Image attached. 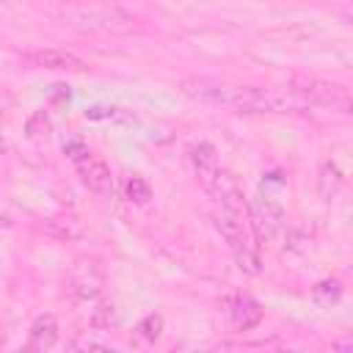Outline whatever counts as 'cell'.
<instances>
[{"instance_id":"cell-18","label":"cell","mask_w":353,"mask_h":353,"mask_svg":"<svg viewBox=\"0 0 353 353\" xmlns=\"http://www.w3.org/2000/svg\"><path fill=\"white\" fill-rule=\"evenodd\" d=\"M63 152H66V154L72 157V163H74V165H77V163H80L83 157H88V154H91V152H88V146H85V143H80V141L63 143Z\"/></svg>"},{"instance_id":"cell-9","label":"cell","mask_w":353,"mask_h":353,"mask_svg":"<svg viewBox=\"0 0 353 353\" xmlns=\"http://www.w3.org/2000/svg\"><path fill=\"white\" fill-rule=\"evenodd\" d=\"M58 342V323L52 314H39L30 325V336H28V350H36V353H44V350H52Z\"/></svg>"},{"instance_id":"cell-20","label":"cell","mask_w":353,"mask_h":353,"mask_svg":"<svg viewBox=\"0 0 353 353\" xmlns=\"http://www.w3.org/2000/svg\"><path fill=\"white\" fill-rule=\"evenodd\" d=\"M345 113H347V116H353V99H347V105H345Z\"/></svg>"},{"instance_id":"cell-10","label":"cell","mask_w":353,"mask_h":353,"mask_svg":"<svg viewBox=\"0 0 353 353\" xmlns=\"http://www.w3.org/2000/svg\"><path fill=\"white\" fill-rule=\"evenodd\" d=\"M30 61L36 66H47V69H66V72H85V61H80L77 55L66 52V50H36L30 55Z\"/></svg>"},{"instance_id":"cell-8","label":"cell","mask_w":353,"mask_h":353,"mask_svg":"<svg viewBox=\"0 0 353 353\" xmlns=\"http://www.w3.org/2000/svg\"><path fill=\"white\" fill-rule=\"evenodd\" d=\"M207 193L218 201V207H229V210H237V212H245V201H243V190H240V182L229 174V171H218L215 179L210 182Z\"/></svg>"},{"instance_id":"cell-1","label":"cell","mask_w":353,"mask_h":353,"mask_svg":"<svg viewBox=\"0 0 353 353\" xmlns=\"http://www.w3.org/2000/svg\"><path fill=\"white\" fill-rule=\"evenodd\" d=\"M182 88L193 99L229 105L245 113H301L328 99V94L314 85L256 88V85H226V83H210V80H185Z\"/></svg>"},{"instance_id":"cell-6","label":"cell","mask_w":353,"mask_h":353,"mask_svg":"<svg viewBox=\"0 0 353 353\" xmlns=\"http://www.w3.org/2000/svg\"><path fill=\"white\" fill-rule=\"evenodd\" d=\"M251 223H254V229H256V234L262 237V240H270L276 232H279V226H281V207H279V201L273 199V196H259L254 204H251Z\"/></svg>"},{"instance_id":"cell-16","label":"cell","mask_w":353,"mask_h":353,"mask_svg":"<svg viewBox=\"0 0 353 353\" xmlns=\"http://www.w3.org/2000/svg\"><path fill=\"white\" fill-rule=\"evenodd\" d=\"M138 336L146 339V342H157L160 334H163V317L160 314H146L141 323H138Z\"/></svg>"},{"instance_id":"cell-19","label":"cell","mask_w":353,"mask_h":353,"mask_svg":"<svg viewBox=\"0 0 353 353\" xmlns=\"http://www.w3.org/2000/svg\"><path fill=\"white\" fill-rule=\"evenodd\" d=\"M334 347L336 350H353V339H339V342H334Z\"/></svg>"},{"instance_id":"cell-2","label":"cell","mask_w":353,"mask_h":353,"mask_svg":"<svg viewBox=\"0 0 353 353\" xmlns=\"http://www.w3.org/2000/svg\"><path fill=\"white\" fill-rule=\"evenodd\" d=\"M61 19L77 30H108V33H127L132 30V17L108 3V0H80V3H72L66 8H61Z\"/></svg>"},{"instance_id":"cell-11","label":"cell","mask_w":353,"mask_h":353,"mask_svg":"<svg viewBox=\"0 0 353 353\" xmlns=\"http://www.w3.org/2000/svg\"><path fill=\"white\" fill-rule=\"evenodd\" d=\"M317 188H320V196H323V199L336 196V190L342 188V174H339V168H336L331 160H325V163L320 165V179H317Z\"/></svg>"},{"instance_id":"cell-13","label":"cell","mask_w":353,"mask_h":353,"mask_svg":"<svg viewBox=\"0 0 353 353\" xmlns=\"http://www.w3.org/2000/svg\"><path fill=\"white\" fill-rule=\"evenodd\" d=\"M312 298L320 306H331V303H336L342 298V284L336 279H323V281H317L312 287Z\"/></svg>"},{"instance_id":"cell-3","label":"cell","mask_w":353,"mask_h":353,"mask_svg":"<svg viewBox=\"0 0 353 353\" xmlns=\"http://www.w3.org/2000/svg\"><path fill=\"white\" fill-rule=\"evenodd\" d=\"M69 290L80 301H94L105 290V268L97 256H80L69 268Z\"/></svg>"},{"instance_id":"cell-15","label":"cell","mask_w":353,"mask_h":353,"mask_svg":"<svg viewBox=\"0 0 353 353\" xmlns=\"http://www.w3.org/2000/svg\"><path fill=\"white\" fill-rule=\"evenodd\" d=\"M25 132H28V138H33V141H44V138L50 135V119H47V113H44V110H36V113L25 121Z\"/></svg>"},{"instance_id":"cell-5","label":"cell","mask_w":353,"mask_h":353,"mask_svg":"<svg viewBox=\"0 0 353 353\" xmlns=\"http://www.w3.org/2000/svg\"><path fill=\"white\" fill-rule=\"evenodd\" d=\"M77 174H80L83 185L91 193H97V196H110L113 193V174H110V168H108L105 160L88 154V157H83L77 163Z\"/></svg>"},{"instance_id":"cell-7","label":"cell","mask_w":353,"mask_h":353,"mask_svg":"<svg viewBox=\"0 0 353 353\" xmlns=\"http://www.w3.org/2000/svg\"><path fill=\"white\" fill-rule=\"evenodd\" d=\"M188 163H190L196 179H199V185H201L204 190L210 188V182H212L215 174L221 171V165H218V152H215V146L207 143V141L193 143V146L188 149Z\"/></svg>"},{"instance_id":"cell-17","label":"cell","mask_w":353,"mask_h":353,"mask_svg":"<svg viewBox=\"0 0 353 353\" xmlns=\"http://www.w3.org/2000/svg\"><path fill=\"white\" fill-rule=\"evenodd\" d=\"M91 323H94L97 328H110V325L116 323V306H113V303H99V306L94 309V314H91Z\"/></svg>"},{"instance_id":"cell-4","label":"cell","mask_w":353,"mask_h":353,"mask_svg":"<svg viewBox=\"0 0 353 353\" xmlns=\"http://www.w3.org/2000/svg\"><path fill=\"white\" fill-rule=\"evenodd\" d=\"M221 306H223V314H226V320H229V325L234 331H251V328H256L262 323V306L245 292L223 298Z\"/></svg>"},{"instance_id":"cell-12","label":"cell","mask_w":353,"mask_h":353,"mask_svg":"<svg viewBox=\"0 0 353 353\" xmlns=\"http://www.w3.org/2000/svg\"><path fill=\"white\" fill-rule=\"evenodd\" d=\"M47 232L52 234V237H58V240H69V237H77L80 234V223H77V218H72V215H52V218H47Z\"/></svg>"},{"instance_id":"cell-14","label":"cell","mask_w":353,"mask_h":353,"mask_svg":"<svg viewBox=\"0 0 353 353\" xmlns=\"http://www.w3.org/2000/svg\"><path fill=\"white\" fill-rule=\"evenodd\" d=\"M124 199L132 201V204H146V201L152 199L149 182H146L143 176H138V174L127 176V182H124Z\"/></svg>"}]
</instances>
